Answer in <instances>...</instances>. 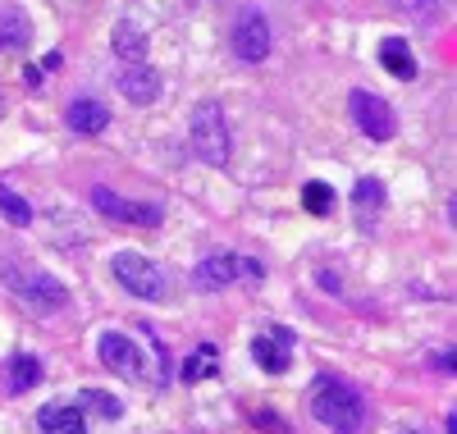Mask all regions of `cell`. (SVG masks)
Returning a JSON list of instances; mask_svg holds the SVG:
<instances>
[{"instance_id":"1","label":"cell","mask_w":457,"mask_h":434,"mask_svg":"<svg viewBox=\"0 0 457 434\" xmlns=\"http://www.w3.org/2000/svg\"><path fill=\"white\" fill-rule=\"evenodd\" d=\"M307 407H312V416H316L325 430H334V434H361V425H366L361 393H357L348 380H338V375H316V380H312Z\"/></svg>"},{"instance_id":"2","label":"cell","mask_w":457,"mask_h":434,"mask_svg":"<svg viewBox=\"0 0 457 434\" xmlns=\"http://www.w3.org/2000/svg\"><path fill=\"white\" fill-rule=\"evenodd\" d=\"M0 280H5L10 293H19L28 306L37 311H60L69 302V288L55 280V274L37 270V265H14V261H0Z\"/></svg>"},{"instance_id":"3","label":"cell","mask_w":457,"mask_h":434,"mask_svg":"<svg viewBox=\"0 0 457 434\" xmlns=\"http://www.w3.org/2000/svg\"><path fill=\"white\" fill-rule=\"evenodd\" d=\"M187 133H193V151L202 155L206 165L224 170L228 165V120H224V105L220 101H202L193 110V124H187Z\"/></svg>"},{"instance_id":"4","label":"cell","mask_w":457,"mask_h":434,"mask_svg":"<svg viewBox=\"0 0 457 434\" xmlns=\"http://www.w3.org/2000/svg\"><path fill=\"white\" fill-rule=\"evenodd\" d=\"M261 280H265V265L252 256H238V252H215L193 270V284L206 293L228 288V284H261Z\"/></svg>"},{"instance_id":"5","label":"cell","mask_w":457,"mask_h":434,"mask_svg":"<svg viewBox=\"0 0 457 434\" xmlns=\"http://www.w3.org/2000/svg\"><path fill=\"white\" fill-rule=\"evenodd\" d=\"M110 270H114V280H120L133 297H142V302H165V270L156 265V261H146V256H137V252H120L110 261Z\"/></svg>"},{"instance_id":"6","label":"cell","mask_w":457,"mask_h":434,"mask_svg":"<svg viewBox=\"0 0 457 434\" xmlns=\"http://www.w3.org/2000/svg\"><path fill=\"white\" fill-rule=\"evenodd\" d=\"M92 206L105 220H114V224H137V229H156L165 220V206H156V202H129V196H120L114 188H105V183L92 188Z\"/></svg>"},{"instance_id":"7","label":"cell","mask_w":457,"mask_h":434,"mask_svg":"<svg viewBox=\"0 0 457 434\" xmlns=\"http://www.w3.org/2000/svg\"><path fill=\"white\" fill-rule=\"evenodd\" d=\"M348 114H353V124H357L370 142H389V138L398 133V114H394V105H389V101H379V96H370L366 88H357V92L348 96Z\"/></svg>"},{"instance_id":"8","label":"cell","mask_w":457,"mask_h":434,"mask_svg":"<svg viewBox=\"0 0 457 434\" xmlns=\"http://www.w3.org/2000/svg\"><path fill=\"white\" fill-rule=\"evenodd\" d=\"M270 46H275L270 19H265L261 10H243L234 19V55L243 64H261V60H270Z\"/></svg>"},{"instance_id":"9","label":"cell","mask_w":457,"mask_h":434,"mask_svg":"<svg viewBox=\"0 0 457 434\" xmlns=\"http://www.w3.org/2000/svg\"><path fill=\"white\" fill-rule=\"evenodd\" d=\"M114 88H120L133 105H151V101H156L161 96V88H165V78H161V69L156 64H124L120 69V78H114Z\"/></svg>"},{"instance_id":"10","label":"cell","mask_w":457,"mask_h":434,"mask_svg":"<svg viewBox=\"0 0 457 434\" xmlns=\"http://www.w3.org/2000/svg\"><path fill=\"white\" fill-rule=\"evenodd\" d=\"M96 352H101L105 371L124 375V380H137V375H142V352H137V343H133L129 334H114V330H110V334H101Z\"/></svg>"},{"instance_id":"11","label":"cell","mask_w":457,"mask_h":434,"mask_svg":"<svg viewBox=\"0 0 457 434\" xmlns=\"http://www.w3.org/2000/svg\"><path fill=\"white\" fill-rule=\"evenodd\" d=\"M288 352H293V334L288 330H270V334H256L252 338V357L265 375H284L288 371Z\"/></svg>"},{"instance_id":"12","label":"cell","mask_w":457,"mask_h":434,"mask_svg":"<svg viewBox=\"0 0 457 434\" xmlns=\"http://www.w3.org/2000/svg\"><path fill=\"white\" fill-rule=\"evenodd\" d=\"M64 120H69V129L73 133H83V138H96L105 124H110V110L101 105V101H92V96H73L69 101V114H64Z\"/></svg>"},{"instance_id":"13","label":"cell","mask_w":457,"mask_h":434,"mask_svg":"<svg viewBox=\"0 0 457 434\" xmlns=\"http://www.w3.org/2000/svg\"><path fill=\"white\" fill-rule=\"evenodd\" d=\"M37 425H42V434H83L87 430V416H83V407L46 403L42 412H37Z\"/></svg>"},{"instance_id":"14","label":"cell","mask_w":457,"mask_h":434,"mask_svg":"<svg viewBox=\"0 0 457 434\" xmlns=\"http://www.w3.org/2000/svg\"><path fill=\"white\" fill-rule=\"evenodd\" d=\"M110 46H114V55H120L124 64H142V60H146V32H142V23L120 19V23H114Z\"/></svg>"},{"instance_id":"15","label":"cell","mask_w":457,"mask_h":434,"mask_svg":"<svg viewBox=\"0 0 457 434\" xmlns=\"http://www.w3.org/2000/svg\"><path fill=\"white\" fill-rule=\"evenodd\" d=\"M379 64H385L394 78H403V83L416 78V60H411V46L403 42V37H385V42H379Z\"/></svg>"},{"instance_id":"16","label":"cell","mask_w":457,"mask_h":434,"mask_svg":"<svg viewBox=\"0 0 457 434\" xmlns=\"http://www.w3.org/2000/svg\"><path fill=\"white\" fill-rule=\"evenodd\" d=\"M215 371H220V352H215L211 343H202V347L193 352V357L183 362V384H197V380H211Z\"/></svg>"},{"instance_id":"17","label":"cell","mask_w":457,"mask_h":434,"mask_svg":"<svg viewBox=\"0 0 457 434\" xmlns=\"http://www.w3.org/2000/svg\"><path fill=\"white\" fill-rule=\"evenodd\" d=\"M353 196H357V206H361V220H366V224H370L379 211H385V183H379V179H357Z\"/></svg>"},{"instance_id":"18","label":"cell","mask_w":457,"mask_h":434,"mask_svg":"<svg viewBox=\"0 0 457 434\" xmlns=\"http://www.w3.org/2000/svg\"><path fill=\"white\" fill-rule=\"evenodd\" d=\"M37 380H42V362H37L32 352H19V357H14V366H10V384H14V393H28V388H37Z\"/></svg>"},{"instance_id":"19","label":"cell","mask_w":457,"mask_h":434,"mask_svg":"<svg viewBox=\"0 0 457 434\" xmlns=\"http://www.w3.org/2000/svg\"><path fill=\"white\" fill-rule=\"evenodd\" d=\"M0 46H5V51L28 46V19H23V14H14V10L0 14Z\"/></svg>"},{"instance_id":"20","label":"cell","mask_w":457,"mask_h":434,"mask_svg":"<svg viewBox=\"0 0 457 434\" xmlns=\"http://www.w3.org/2000/svg\"><path fill=\"white\" fill-rule=\"evenodd\" d=\"M302 206H307L312 215H329L334 211V188L329 183H307L302 188Z\"/></svg>"},{"instance_id":"21","label":"cell","mask_w":457,"mask_h":434,"mask_svg":"<svg viewBox=\"0 0 457 434\" xmlns=\"http://www.w3.org/2000/svg\"><path fill=\"white\" fill-rule=\"evenodd\" d=\"M0 215H5L10 224H19V229H23V224H32V206L23 202L19 192H10V188H0Z\"/></svg>"},{"instance_id":"22","label":"cell","mask_w":457,"mask_h":434,"mask_svg":"<svg viewBox=\"0 0 457 434\" xmlns=\"http://www.w3.org/2000/svg\"><path fill=\"white\" fill-rule=\"evenodd\" d=\"M398 10H407L416 23H435V14H439V0H398Z\"/></svg>"},{"instance_id":"23","label":"cell","mask_w":457,"mask_h":434,"mask_svg":"<svg viewBox=\"0 0 457 434\" xmlns=\"http://www.w3.org/2000/svg\"><path fill=\"white\" fill-rule=\"evenodd\" d=\"M83 407H96L101 416H120V403L105 398V393H96V388H87V393H83Z\"/></svg>"},{"instance_id":"24","label":"cell","mask_w":457,"mask_h":434,"mask_svg":"<svg viewBox=\"0 0 457 434\" xmlns=\"http://www.w3.org/2000/svg\"><path fill=\"white\" fill-rule=\"evenodd\" d=\"M60 64H64V55H60V51H51V55H46V60H42V69H46V73H55V69H60Z\"/></svg>"},{"instance_id":"25","label":"cell","mask_w":457,"mask_h":434,"mask_svg":"<svg viewBox=\"0 0 457 434\" xmlns=\"http://www.w3.org/2000/svg\"><path fill=\"white\" fill-rule=\"evenodd\" d=\"M403 434H430V430H403Z\"/></svg>"},{"instance_id":"26","label":"cell","mask_w":457,"mask_h":434,"mask_svg":"<svg viewBox=\"0 0 457 434\" xmlns=\"http://www.w3.org/2000/svg\"><path fill=\"white\" fill-rule=\"evenodd\" d=\"M0 110H5V105H0Z\"/></svg>"}]
</instances>
